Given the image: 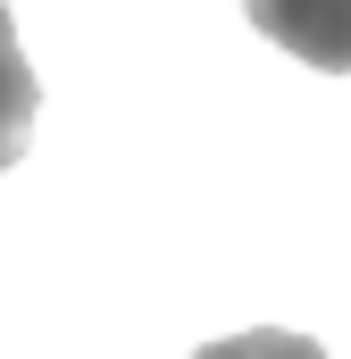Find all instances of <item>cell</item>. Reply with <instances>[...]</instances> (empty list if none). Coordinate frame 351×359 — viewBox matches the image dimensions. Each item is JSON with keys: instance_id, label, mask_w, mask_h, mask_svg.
Returning a JSON list of instances; mask_svg holds the SVG:
<instances>
[{"instance_id": "cell-2", "label": "cell", "mask_w": 351, "mask_h": 359, "mask_svg": "<svg viewBox=\"0 0 351 359\" xmlns=\"http://www.w3.org/2000/svg\"><path fill=\"white\" fill-rule=\"evenodd\" d=\"M34 67H25V50H17V25H8V0H0V176L17 168V151H25V134H34Z\"/></svg>"}, {"instance_id": "cell-3", "label": "cell", "mask_w": 351, "mask_h": 359, "mask_svg": "<svg viewBox=\"0 0 351 359\" xmlns=\"http://www.w3.org/2000/svg\"><path fill=\"white\" fill-rule=\"evenodd\" d=\"M192 359H326L310 334H284V326H251V334H226V343H209V351Z\"/></svg>"}, {"instance_id": "cell-1", "label": "cell", "mask_w": 351, "mask_h": 359, "mask_svg": "<svg viewBox=\"0 0 351 359\" xmlns=\"http://www.w3.org/2000/svg\"><path fill=\"white\" fill-rule=\"evenodd\" d=\"M243 8L276 50H293L326 76H351V0H243Z\"/></svg>"}]
</instances>
